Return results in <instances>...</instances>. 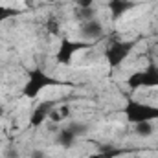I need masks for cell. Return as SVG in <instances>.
<instances>
[{
	"instance_id": "obj_1",
	"label": "cell",
	"mask_w": 158,
	"mask_h": 158,
	"mask_svg": "<svg viewBox=\"0 0 158 158\" xmlns=\"http://www.w3.org/2000/svg\"><path fill=\"white\" fill-rule=\"evenodd\" d=\"M81 35L85 39H98V37L103 35V24L98 19L86 20V22L81 24Z\"/></svg>"
},
{
	"instance_id": "obj_2",
	"label": "cell",
	"mask_w": 158,
	"mask_h": 158,
	"mask_svg": "<svg viewBox=\"0 0 158 158\" xmlns=\"http://www.w3.org/2000/svg\"><path fill=\"white\" fill-rule=\"evenodd\" d=\"M57 142L64 147H70L74 142H76V132L72 129H64V131H59L57 132Z\"/></svg>"
},
{
	"instance_id": "obj_3",
	"label": "cell",
	"mask_w": 158,
	"mask_h": 158,
	"mask_svg": "<svg viewBox=\"0 0 158 158\" xmlns=\"http://www.w3.org/2000/svg\"><path fill=\"white\" fill-rule=\"evenodd\" d=\"M74 15H76V19H77L79 22L83 24V22H86V20L96 19V9H94V7H76Z\"/></svg>"
},
{
	"instance_id": "obj_4",
	"label": "cell",
	"mask_w": 158,
	"mask_h": 158,
	"mask_svg": "<svg viewBox=\"0 0 158 158\" xmlns=\"http://www.w3.org/2000/svg\"><path fill=\"white\" fill-rule=\"evenodd\" d=\"M153 131H155V127H153V123H149V121H138V123L134 125V132H136L138 136H142V138L151 136Z\"/></svg>"
},
{
	"instance_id": "obj_5",
	"label": "cell",
	"mask_w": 158,
	"mask_h": 158,
	"mask_svg": "<svg viewBox=\"0 0 158 158\" xmlns=\"http://www.w3.org/2000/svg\"><path fill=\"white\" fill-rule=\"evenodd\" d=\"M46 30L50 31V35H57V31H59V22H57V19H48Z\"/></svg>"
},
{
	"instance_id": "obj_6",
	"label": "cell",
	"mask_w": 158,
	"mask_h": 158,
	"mask_svg": "<svg viewBox=\"0 0 158 158\" xmlns=\"http://www.w3.org/2000/svg\"><path fill=\"white\" fill-rule=\"evenodd\" d=\"M46 118H48V112H44V110H37V112L31 116V123H33V125H40Z\"/></svg>"
},
{
	"instance_id": "obj_7",
	"label": "cell",
	"mask_w": 158,
	"mask_h": 158,
	"mask_svg": "<svg viewBox=\"0 0 158 158\" xmlns=\"http://www.w3.org/2000/svg\"><path fill=\"white\" fill-rule=\"evenodd\" d=\"M48 119H50L52 123H59V121H63V118H61V114H59L57 109H50V112H48Z\"/></svg>"
},
{
	"instance_id": "obj_8",
	"label": "cell",
	"mask_w": 158,
	"mask_h": 158,
	"mask_svg": "<svg viewBox=\"0 0 158 158\" xmlns=\"http://www.w3.org/2000/svg\"><path fill=\"white\" fill-rule=\"evenodd\" d=\"M57 110H59V114H61V118L63 119L70 118V107H68V105H61Z\"/></svg>"
},
{
	"instance_id": "obj_9",
	"label": "cell",
	"mask_w": 158,
	"mask_h": 158,
	"mask_svg": "<svg viewBox=\"0 0 158 158\" xmlns=\"http://www.w3.org/2000/svg\"><path fill=\"white\" fill-rule=\"evenodd\" d=\"M96 0H76V7H94Z\"/></svg>"
},
{
	"instance_id": "obj_10",
	"label": "cell",
	"mask_w": 158,
	"mask_h": 158,
	"mask_svg": "<svg viewBox=\"0 0 158 158\" xmlns=\"http://www.w3.org/2000/svg\"><path fill=\"white\" fill-rule=\"evenodd\" d=\"M30 158H46V153L37 149V151H31V156H30Z\"/></svg>"
},
{
	"instance_id": "obj_11",
	"label": "cell",
	"mask_w": 158,
	"mask_h": 158,
	"mask_svg": "<svg viewBox=\"0 0 158 158\" xmlns=\"http://www.w3.org/2000/svg\"><path fill=\"white\" fill-rule=\"evenodd\" d=\"M46 2H52V4H55V2H61V0H46Z\"/></svg>"
},
{
	"instance_id": "obj_12",
	"label": "cell",
	"mask_w": 158,
	"mask_h": 158,
	"mask_svg": "<svg viewBox=\"0 0 158 158\" xmlns=\"http://www.w3.org/2000/svg\"><path fill=\"white\" fill-rule=\"evenodd\" d=\"M0 116H2V107H0Z\"/></svg>"
},
{
	"instance_id": "obj_13",
	"label": "cell",
	"mask_w": 158,
	"mask_h": 158,
	"mask_svg": "<svg viewBox=\"0 0 158 158\" xmlns=\"http://www.w3.org/2000/svg\"><path fill=\"white\" fill-rule=\"evenodd\" d=\"M129 158H134V156H129Z\"/></svg>"
}]
</instances>
